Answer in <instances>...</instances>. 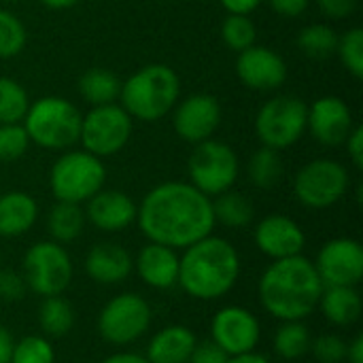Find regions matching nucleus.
Returning <instances> with one entry per match:
<instances>
[{
	"mask_svg": "<svg viewBox=\"0 0 363 363\" xmlns=\"http://www.w3.org/2000/svg\"><path fill=\"white\" fill-rule=\"evenodd\" d=\"M136 223L149 242L170 249H187L217 225L213 200L183 181L155 185L138 204Z\"/></svg>",
	"mask_w": 363,
	"mask_h": 363,
	"instance_id": "1",
	"label": "nucleus"
},
{
	"mask_svg": "<svg viewBox=\"0 0 363 363\" xmlns=\"http://www.w3.org/2000/svg\"><path fill=\"white\" fill-rule=\"evenodd\" d=\"M259 302L279 321H304L311 317L323 294L315 264L304 255L274 259L259 279Z\"/></svg>",
	"mask_w": 363,
	"mask_h": 363,
	"instance_id": "2",
	"label": "nucleus"
},
{
	"mask_svg": "<svg viewBox=\"0 0 363 363\" xmlns=\"http://www.w3.org/2000/svg\"><path fill=\"white\" fill-rule=\"evenodd\" d=\"M240 274V257L232 242L219 236H204L183 249L179 257L181 289L202 302L228 296Z\"/></svg>",
	"mask_w": 363,
	"mask_h": 363,
	"instance_id": "3",
	"label": "nucleus"
},
{
	"mask_svg": "<svg viewBox=\"0 0 363 363\" xmlns=\"http://www.w3.org/2000/svg\"><path fill=\"white\" fill-rule=\"evenodd\" d=\"M181 96V79L168 64H147L121 81L119 102L123 111L138 121L153 123L168 113Z\"/></svg>",
	"mask_w": 363,
	"mask_h": 363,
	"instance_id": "4",
	"label": "nucleus"
},
{
	"mask_svg": "<svg viewBox=\"0 0 363 363\" xmlns=\"http://www.w3.org/2000/svg\"><path fill=\"white\" fill-rule=\"evenodd\" d=\"M81 117L83 115L70 100L45 96L30 102L21 125L26 128L30 143L51 151H66L79 143Z\"/></svg>",
	"mask_w": 363,
	"mask_h": 363,
	"instance_id": "5",
	"label": "nucleus"
},
{
	"mask_svg": "<svg viewBox=\"0 0 363 363\" xmlns=\"http://www.w3.org/2000/svg\"><path fill=\"white\" fill-rule=\"evenodd\" d=\"M104 162L85 149H66L49 172V187L57 202L83 204L104 187Z\"/></svg>",
	"mask_w": 363,
	"mask_h": 363,
	"instance_id": "6",
	"label": "nucleus"
},
{
	"mask_svg": "<svg viewBox=\"0 0 363 363\" xmlns=\"http://www.w3.org/2000/svg\"><path fill=\"white\" fill-rule=\"evenodd\" d=\"M308 104L298 96H274L262 104L255 117V134L262 147L289 149L306 132Z\"/></svg>",
	"mask_w": 363,
	"mask_h": 363,
	"instance_id": "7",
	"label": "nucleus"
},
{
	"mask_svg": "<svg viewBox=\"0 0 363 363\" xmlns=\"http://www.w3.org/2000/svg\"><path fill=\"white\" fill-rule=\"evenodd\" d=\"M238 170L240 164L236 151L215 138L196 145L187 160L189 183L208 198L232 189L238 179Z\"/></svg>",
	"mask_w": 363,
	"mask_h": 363,
	"instance_id": "8",
	"label": "nucleus"
},
{
	"mask_svg": "<svg viewBox=\"0 0 363 363\" xmlns=\"http://www.w3.org/2000/svg\"><path fill=\"white\" fill-rule=\"evenodd\" d=\"M21 277L28 289L40 298L62 296L72 281V259L60 242L40 240L26 251Z\"/></svg>",
	"mask_w": 363,
	"mask_h": 363,
	"instance_id": "9",
	"label": "nucleus"
},
{
	"mask_svg": "<svg viewBox=\"0 0 363 363\" xmlns=\"http://www.w3.org/2000/svg\"><path fill=\"white\" fill-rule=\"evenodd\" d=\"M351 179L347 168L336 160H313L302 166L294 181V194L302 206L323 211L338 204L349 191Z\"/></svg>",
	"mask_w": 363,
	"mask_h": 363,
	"instance_id": "10",
	"label": "nucleus"
},
{
	"mask_svg": "<svg viewBox=\"0 0 363 363\" xmlns=\"http://www.w3.org/2000/svg\"><path fill=\"white\" fill-rule=\"evenodd\" d=\"M132 121L134 119L117 102L91 106L81 117L79 143L87 153L100 160L111 157L128 145L132 136Z\"/></svg>",
	"mask_w": 363,
	"mask_h": 363,
	"instance_id": "11",
	"label": "nucleus"
},
{
	"mask_svg": "<svg viewBox=\"0 0 363 363\" xmlns=\"http://www.w3.org/2000/svg\"><path fill=\"white\" fill-rule=\"evenodd\" d=\"M151 306L138 294H119L98 315V332L104 342L125 347L143 338L151 325Z\"/></svg>",
	"mask_w": 363,
	"mask_h": 363,
	"instance_id": "12",
	"label": "nucleus"
},
{
	"mask_svg": "<svg viewBox=\"0 0 363 363\" xmlns=\"http://www.w3.org/2000/svg\"><path fill=\"white\" fill-rule=\"evenodd\" d=\"M313 264L323 287H357L363 279V247L355 238L328 240Z\"/></svg>",
	"mask_w": 363,
	"mask_h": 363,
	"instance_id": "13",
	"label": "nucleus"
},
{
	"mask_svg": "<svg viewBox=\"0 0 363 363\" xmlns=\"http://www.w3.org/2000/svg\"><path fill=\"white\" fill-rule=\"evenodd\" d=\"M262 328L257 317L242 306H225L211 321V340L228 355L253 353L259 345Z\"/></svg>",
	"mask_w": 363,
	"mask_h": 363,
	"instance_id": "14",
	"label": "nucleus"
},
{
	"mask_svg": "<svg viewBox=\"0 0 363 363\" xmlns=\"http://www.w3.org/2000/svg\"><path fill=\"white\" fill-rule=\"evenodd\" d=\"M221 123V104L211 94H191L172 108V125L181 140L200 145L217 132Z\"/></svg>",
	"mask_w": 363,
	"mask_h": 363,
	"instance_id": "15",
	"label": "nucleus"
},
{
	"mask_svg": "<svg viewBox=\"0 0 363 363\" xmlns=\"http://www.w3.org/2000/svg\"><path fill=\"white\" fill-rule=\"evenodd\" d=\"M236 74L240 83L253 91H274L287 79V64L274 49L251 45L238 53Z\"/></svg>",
	"mask_w": 363,
	"mask_h": 363,
	"instance_id": "16",
	"label": "nucleus"
},
{
	"mask_svg": "<svg viewBox=\"0 0 363 363\" xmlns=\"http://www.w3.org/2000/svg\"><path fill=\"white\" fill-rule=\"evenodd\" d=\"M355 128L349 104L338 96H321L308 106L306 130L313 138L325 147L345 145L347 136Z\"/></svg>",
	"mask_w": 363,
	"mask_h": 363,
	"instance_id": "17",
	"label": "nucleus"
},
{
	"mask_svg": "<svg viewBox=\"0 0 363 363\" xmlns=\"http://www.w3.org/2000/svg\"><path fill=\"white\" fill-rule=\"evenodd\" d=\"M253 240H255V247L272 262L302 255L304 245H306L304 230L291 217L279 215V213L264 217L255 225Z\"/></svg>",
	"mask_w": 363,
	"mask_h": 363,
	"instance_id": "18",
	"label": "nucleus"
},
{
	"mask_svg": "<svg viewBox=\"0 0 363 363\" xmlns=\"http://www.w3.org/2000/svg\"><path fill=\"white\" fill-rule=\"evenodd\" d=\"M85 221H89L100 232H121L136 221L138 204L123 191L100 189L87 200Z\"/></svg>",
	"mask_w": 363,
	"mask_h": 363,
	"instance_id": "19",
	"label": "nucleus"
},
{
	"mask_svg": "<svg viewBox=\"0 0 363 363\" xmlns=\"http://www.w3.org/2000/svg\"><path fill=\"white\" fill-rule=\"evenodd\" d=\"M134 268L138 277L143 279L145 285L153 289H170L179 281V255L177 249L157 245V242H147L136 259Z\"/></svg>",
	"mask_w": 363,
	"mask_h": 363,
	"instance_id": "20",
	"label": "nucleus"
},
{
	"mask_svg": "<svg viewBox=\"0 0 363 363\" xmlns=\"http://www.w3.org/2000/svg\"><path fill=\"white\" fill-rule=\"evenodd\" d=\"M134 270L132 255L115 242H100L85 257V272L98 285H117Z\"/></svg>",
	"mask_w": 363,
	"mask_h": 363,
	"instance_id": "21",
	"label": "nucleus"
},
{
	"mask_svg": "<svg viewBox=\"0 0 363 363\" xmlns=\"http://www.w3.org/2000/svg\"><path fill=\"white\" fill-rule=\"evenodd\" d=\"M198 340L185 325H168L160 330L147 347L149 363H187Z\"/></svg>",
	"mask_w": 363,
	"mask_h": 363,
	"instance_id": "22",
	"label": "nucleus"
},
{
	"mask_svg": "<svg viewBox=\"0 0 363 363\" xmlns=\"http://www.w3.org/2000/svg\"><path fill=\"white\" fill-rule=\"evenodd\" d=\"M38 219V204L26 191H6L0 196V236L17 238L32 230Z\"/></svg>",
	"mask_w": 363,
	"mask_h": 363,
	"instance_id": "23",
	"label": "nucleus"
},
{
	"mask_svg": "<svg viewBox=\"0 0 363 363\" xmlns=\"http://www.w3.org/2000/svg\"><path fill=\"white\" fill-rule=\"evenodd\" d=\"M317 308L330 323L347 328L362 317V296L357 287H323Z\"/></svg>",
	"mask_w": 363,
	"mask_h": 363,
	"instance_id": "24",
	"label": "nucleus"
},
{
	"mask_svg": "<svg viewBox=\"0 0 363 363\" xmlns=\"http://www.w3.org/2000/svg\"><path fill=\"white\" fill-rule=\"evenodd\" d=\"M85 228V213L81 204L55 202L47 215V232L53 242L66 245L77 240Z\"/></svg>",
	"mask_w": 363,
	"mask_h": 363,
	"instance_id": "25",
	"label": "nucleus"
},
{
	"mask_svg": "<svg viewBox=\"0 0 363 363\" xmlns=\"http://www.w3.org/2000/svg\"><path fill=\"white\" fill-rule=\"evenodd\" d=\"M79 94L91 106L113 104L119 100L121 81L115 72L104 68H89L79 79Z\"/></svg>",
	"mask_w": 363,
	"mask_h": 363,
	"instance_id": "26",
	"label": "nucleus"
},
{
	"mask_svg": "<svg viewBox=\"0 0 363 363\" xmlns=\"http://www.w3.org/2000/svg\"><path fill=\"white\" fill-rule=\"evenodd\" d=\"M213 215H215V223L240 230V228H247L253 221L255 208H253V204H251V200L247 196L228 189V191L215 196Z\"/></svg>",
	"mask_w": 363,
	"mask_h": 363,
	"instance_id": "27",
	"label": "nucleus"
},
{
	"mask_svg": "<svg viewBox=\"0 0 363 363\" xmlns=\"http://www.w3.org/2000/svg\"><path fill=\"white\" fill-rule=\"evenodd\" d=\"M38 325L47 338H64L74 325V308L62 296L45 298L38 306Z\"/></svg>",
	"mask_w": 363,
	"mask_h": 363,
	"instance_id": "28",
	"label": "nucleus"
},
{
	"mask_svg": "<svg viewBox=\"0 0 363 363\" xmlns=\"http://www.w3.org/2000/svg\"><path fill=\"white\" fill-rule=\"evenodd\" d=\"M311 342L313 336L311 330L304 325V321H283V325L274 332L272 347L281 359L294 362L311 351Z\"/></svg>",
	"mask_w": 363,
	"mask_h": 363,
	"instance_id": "29",
	"label": "nucleus"
},
{
	"mask_svg": "<svg viewBox=\"0 0 363 363\" xmlns=\"http://www.w3.org/2000/svg\"><path fill=\"white\" fill-rule=\"evenodd\" d=\"M249 179L255 187L259 189H272L281 183L285 166L281 160V151L270 149V147H262L257 149L251 160H249Z\"/></svg>",
	"mask_w": 363,
	"mask_h": 363,
	"instance_id": "30",
	"label": "nucleus"
},
{
	"mask_svg": "<svg viewBox=\"0 0 363 363\" xmlns=\"http://www.w3.org/2000/svg\"><path fill=\"white\" fill-rule=\"evenodd\" d=\"M336 45L338 32L328 23H311L298 34V47L311 60H328L336 55Z\"/></svg>",
	"mask_w": 363,
	"mask_h": 363,
	"instance_id": "31",
	"label": "nucleus"
},
{
	"mask_svg": "<svg viewBox=\"0 0 363 363\" xmlns=\"http://www.w3.org/2000/svg\"><path fill=\"white\" fill-rule=\"evenodd\" d=\"M30 106L28 91L11 77H0V123H21Z\"/></svg>",
	"mask_w": 363,
	"mask_h": 363,
	"instance_id": "32",
	"label": "nucleus"
},
{
	"mask_svg": "<svg viewBox=\"0 0 363 363\" xmlns=\"http://www.w3.org/2000/svg\"><path fill=\"white\" fill-rule=\"evenodd\" d=\"M28 43V32L23 21L0 6V60H11L23 51Z\"/></svg>",
	"mask_w": 363,
	"mask_h": 363,
	"instance_id": "33",
	"label": "nucleus"
},
{
	"mask_svg": "<svg viewBox=\"0 0 363 363\" xmlns=\"http://www.w3.org/2000/svg\"><path fill=\"white\" fill-rule=\"evenodd\" d=\"M257 28L249 15H228L221 23V40L232 51H245L255 45Z\"/></svg>",
	"mask_w": 363,
	"mask_h": 363,
	"instance_id": "34",
	"label": "nucleus"
},
{
	"mask_svg": "<svg viewBox=\"0 0 363 363\" xmlns=\"http://www.w3.org/2000/svg\"><path fill=\"white\" fill-rule=\"evenodd\" d=\"M336 55L340 57L342 66L355 77H363V30L362 28H351L345 34L338 36L336 45Z\"/></svg>",
	"mask_w": 363,
	"mask_h": 363,
	"instance_id": "35",
	"label": "nucleus"
},
{
	"mask_svg": "<svg viewBox=\"0 0 363 363\" xmlns=\"http://www.w3.org/2000/svg\"><path fill=\"white\" fill-rule=\"evenodd\" d=\"M11 363H55V349L47 336H26L13 345Z\"/></svg>",
	"mask_w": 363,
	"mask_h": 363,
	"instance_id": "36",
	"label": "nucleus"
},
{
	"mask_svg": "<svg viewBox=\"0 0 363 363\" xmlns=\"http://www.w3.org/2000/svg\"><path fill=\"white\" fill-rule=\"evenodd\" d=\"M28 147L30 138L21 123H0V162H17Z\"/></svg>",
	"mask_w": 363,
	"mask_h": 363,
	"instance_id": "37",
	"label": "nucleus"
},
{
	"mask_svg": "<svg viewBox=\"0 0 363 363\" xmlns=\"http://www.w3.org/2000/svg\"><path fill=\"white\" fill-rule=\"evenodd\" d=\"M319 363H342L347 357V342L336 334H323L311 342V351Z\"/></svg>",
	"mask_w": 363,
	"mask_h": 363,
	"instance_id": "38",
	"label": "nucleus"
},
{
	"mask_svg": "<svg viewBox=\"0 0 363 363\" xmlns=\"http://www.w3.org/2000/svg\"><path fill=\"white\" fill-rule=\"evenodd\" d=\"M28 291L23 277L15 270H0V300L19 302Z\"/></svg>",
	"mask_w": 363,
	"mask_h": 363,
	"instance_id": "39",
	"label": "nucleus"
},
{
	"mask_svg": "<svg viewBox=\"0 0 363 363\" xmlns=\"http://www.w3.org/2000/svg\"><path fill=\"white\" fill-rule=\"evenodd\" d=\"M319 11L328 19H345L357 11L359 0H315Z\"/></svg>",
	"mask_w": 363,
	"mask_h": 363,
	"instance_id": "40",
	"label": "nucleus"
},
{
	"mask_svg": "<svg viewBox=\"0 0 363 363\" xmlns=\"http://www.w3.org/2000/svg\"><path fill=\"white\" fill-rule=\"evenodd\" d=\"M228 359L230 357L213 340H208V342L196 345V349H194L187 363H228Z\"/></svg>",
	"mask_w": 363,
	"mask_h": 363,
	"instance_id": "41",
	"label": "nucleus"
},
{
	"mask_svg": "<svg viewBox=\"0 0 363 363\" xmlns=\"http://www.w3.org/2000/svg\"><path fill=\"white\" fill-rule=\"evenodd\" d=\"M270 9L281 17H300L311 6V0H266Z\"/></svg>",
	"mask_w": 363,
	"mask_h": 363,
	"instance_id": "42",
	"label": "nucleus"
},
{
	"mask_svg": "<svg viewBox=\"0 0 363 363\" xmlns=\"http://www.w3.org/2000/svg\"><path fill=\"white\" fill-rule=\"evenodd\" d=\"M345 145H347V151H349V157H351L353 166H355L357 170H362L363 168V128L362 125H355V128L351 130V134L347 136Z\"/></svg>",
	"mask_w": 363,
	"mask_h": 363,
	"instance_id": "43",
	"label": "nucleus"
},
{
	"mask_svg": "<svg viewBox=\"0 0 363 363\" xmlns=\"http://www.w3.org/2000/svg\"><path fill=\"white\" fill-rule=\"evenodd\" d=\"M228 15H251L264 0H219Z\"/></svg>",
	"mask_w": 363,
	"mask_h": 363,
	"instance_id": "44",
	"label": "nucleus"
},
{
	"mask_svg": "<svg viewBox=\"0 0 363 363\" xmlns=\"http://www.w3.org/2000/svg\"><path fill=\"white\" fill-rule=\"evenodd\" d=\"M347 363H363V336H355L351 342H347Z\"/></svg>",
	"mask_w": 363,
	"mask_h": 363,
	"instance_id": "45",
	"label": "nucleus"
},
{
	"mask_svg": "<svg viewBox=\"0 0 363 363\" xmlns=\"http://www.w3.org/2000/svg\"><path fill=\"white\" fill-rule=\"evenodd\" d=\"M13 338L11 334L0 328V363H11V353H13Z\"/></svg>",
	"mask_w": 363,
	"mask_h": 363,
	"instance_id": "46",
	"label": "nucleus"
},
{
	"mask_svg": "<svg viewBox=\"0 0 363 363\" xmlns=\"http://www.w3.org/2000/svg\"><path fill=\"white\" fill-rule=\"evenodd\" d=\"M100 363H149V359L138 355V353H115V355H108L106 359H102Z\"/></svg>",
	"mask_w": 363,
	"mask_h": 363,
	"instance_id": "47",
	"label": "nucleus"
},
{
	"mask_svg": "<svg viewBox=\"0 0 363 363\" xmlns=\"http://www.w3.org/2000/svg\"><path fill=\"white\" fill-rule=\"evenodd\" d=\"M228 363H270L264 355H259V353H245V355H236V357H230Z\"/></svg>",
	"mask_w": 363,
	"mask_h": 363,
	"instance_id": "48",
	"label": "nucleus"
},
{
	"mask_svg": "<svg viewBox=\"0 0 363 363\" xmlns=\"http://www.w3.org/2000/svg\"><path fill=\"white\" fill-rule=\"evenodd\" d=\"M79 0H40V4H45L47 9H53V11H64V9H70L74 6Z\"/></svg>",
	"mask_w": 363,
	"mask_h": 363,
	"instance_id": "49",
	"label": "nucleus"
},
{
	"mask_svg": "<svg viewBox=\"0 0 363 363\" xmlns=\"http://www.w3.org/2000/svg\"><path fill=\"white\" fill-rule=\"evenodd\" d=\"M0 2H19V0H0Z\"/></svg>",
	"mask_w": 363,
	"mask_h": 363,
	"instance_id": "50",
	"label": "nucleus"
},
{
	"mask_svg": "<svg viewBox=\"0 0 363 363\" xmlns=\"http://www.w3.org/2000/svg\"><path fill=\"white\" fill-rule=\"evenodd\" d=\"M0 262H2V255H0Z\"/></svg>",
	"mask_w": 363,
	"mask_h": 363,
	"instance_id": "51",
	"label": "nucleus"
}]
</instances>
